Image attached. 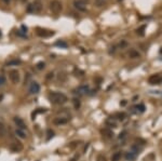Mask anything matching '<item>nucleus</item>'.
Masks as SVG:
<instances>
[{
    "mask_svg": "<svg viewBox=\"0 0 162 161\" xmlns=\"http://www.w3.org/2000/svg\"><path fill=\"white\" fill-rule=\"evenodd\" d=\"M49 100H50L52 104L62 105V104L66 103L68 101V98L66 95L64 93H62V92H51V93L49 94Z\"/></svg>",
    "mask_w": 162,
    "mask_h": 161,
    "instance_id": "obj_1",
    "label": "nucleus"
},
{
    "mask_svg": "<svg viewBox=\"0 0 162 161\" xmlns=\"http://www.w3.org/2000/svg\"><path fill=\"white\" fill-rule=\"evenodd\" d=\"M50 9L53 13L58 14V13L62 11L63 6H62V3L58 1V0H53V1H51V3H50Z\"/></svg>",
    "mask_w": 162,
    "mask_h": 161,
    "instance_id": "obj_2",
    "label": "nucleus"
},
{
    "mask_svg": "<svg viewBox=\"0 0 162 161\" xmlns=\"http://www.w3.org/2000/svg\"><path fill=\"white\" fill-rule=\"evenodd\" d=\"M9 78L13 83H18L19 80H21V76H19V73L17 69H11L9 71Z\"/></svg>",
    "mask_w": 162,
    "mask_h": 161,
    "instance_id": "obj_3",
    "label": "nucleus"
},
{
    "mask_svg": "<svg viewBox=\"0 0 162 161\" xmlns=\"http://www.w3.org/2000/svg\"><path fill=\"white\" fill-rule=\"evenodd\" d=\"M41 9H42V5H41L40 2H34V3H31V4L28 5L27 11H29V12H40Z\"/></svg>",
    "mask_w": 162,
    "mask_h": 161,
    "instance_id": "obj_4",
    "label": "nucleus"
},
{
    "mask_svg": "<svg viewBox=\"0 0 162 161\" xmlns=\"http://www.w3.org/2000/svg\"><path fill=\"white\" fill-rule=\"evenodd\" d=\"M28 91H29V93L30 94H37L40 92V85H39L38 82H31L30 85H29V89H28Z\"/></svg>",
    "mask_w": 162,
    "mask_h": 161,
    "instance_id": "obj_5",
    "label": "nucleus"
},
{
    "mask_svg": "<svg viewBox=\"0 0 162 161\" xmlns=\"http://www.w3.org/2000/svg\"><path fill=\"white\" fill-rule=\"evenodd\" d=\"M74 5H75V8H76L78 11L84 12L86 10L85 3H84L83 1H81V0H75V1H74Z\"/></svg>",
    "mask_w": 162,
    "mask_h": 161,
    "instance_id": "obj_6",
    "label": "nucleus"
},
{
    "mask_svg": "<svg viewBox=\"0 0 162 161\" xmlns=\"http://www.w3.org/2000/svg\"><path fill=\"white\" fill-rule=\"evenodd\" d=\"M148 81L150 84H159L162 82V77L160 75H152V76L149 77Z\"/></svg>",
    "mask_w": 162,
    "mask_h": 161,
    "instance_id": "obj_7",
    "label": "nucleus"
},
{
    "mask_svg": "<svg viewBox=\"0 0 162 161\" xmlns=\"http://www.w3.org/2000/svg\"><path fill=\"white\" fill-rule=\"evenodd\" d=\"M13 120H14V123L18 127V129H21V130H25L26 129V124H25L24 120H23L22 118L14 117V118H13Z\"/></svg>",
    "mask_w": 162,
    "mask_h": 161,
    "instance_id": "obj_8",
    "label": "nucleus"
},
{
    "mask_svg": "<svg viewBox=\"0 0 162 161\" xmlns=\"http://www.w3.org/2000/svg\"><path fill=\"white\" fill-rule=\"evenodd\" d=\"M68 122V119L65 117H57L53 120V123L55 126H62V124H66Z\"/></svg>",
    "mask_w": 162,
    "mask_h": 161,
    "instance_id": "obj_9",
    "label": "nucleus"
},
{
    "mask_svg": "<svg viewBox=\"0 0 162 161\" xmlns=\"http://www.w3.org/2000/svg\"><path fill=\"white\" fill-rule=\"evenodd\" d=\"M90 91V87L87 84H82V85H79L77 89V93L79 94H85Z\"/></svg>",
    "mask_w": 162,
    "mask_h": 161,
    "instance_id": "obj_10",
    "label": "nucleus"
},
{
    "mask_svg": "<svg viewBox=\"0 0 162 161\" xmlns=\"http://www.w3.org/2000/svg\"><path fill=\"white\" fill-rule=\"evenodd\" d=\"M37 35L40 36V37H50V36H53L54 32L53 31H49V30H42V29H38Z\"/></svg>",
    "mask_w": 162,
    "mask_h": 161,
    "instance_id": "obj_11",
    "label": "nucleus"
},
{
    "mask_svg": "<svg viewBox=\"0 0 162 161\" xmlns=\"http://www.w3.org/2000/svg\"><path fill=\"white\" fill-rule=\"evenodd\" d=\"M129 57L130 58H138V57H141V54H139V52L136 51L135 49H132V50H130V52H129Z\"/></svg>",
    "mask_w": 162,
    "mask_h": 161,
    "instance_id": "obj_12",
    "label": "nucleus"
},
{
    "mask_svg": "<svg viewBox=\"0 0 162 161\" xmlns=\"http://www.w3.org/2000/svg\"><path fill=\"white\" fill-rule=\"evenodd\" d=\"M15 134L17 135L19 139H22V140H24V139H26V133L24 132V130H21V129H16L15 130Z\"/></svg>",
    "mask_w": 162,
    "mask_h": 161,
    "instance_id": "obj_13",
    "label": "nucleus"
},
{
    "mask_svg": "<svg viewBox=\"0 0 162 161\" xmlns=\"http://www.w3.org/2000/svg\"><path fill=\"white\" fill-rule=\"evenodd\" d=\"M22 144L21 143H12L11 144V149L15 150V152H18V150H22Z\"/></svg>",
    "mask_w": 162,
    "mask_h": 161,
    "instance_id": "obj_14",
    "label": "nucleus"
},
{
    "mask_svg": "<svg viewBox=\"0 0 162 161\" xmlns=\"http://www.w3.org/2000/svg\"><path fill=\"white\" fill-rule=\"evenodd\" d=\"M106 124L108 127H112V128H116L117 127V123H116V121L112 119V118H108V119L106 120Z\"/></svg>",
    "mask_w": 162,
    "mask_h": 161,
    "instance_id": "obj_15",
    "label": "nucleus"
},
{
    "mask_svg": "<svg viewBox=\"0 0 162 161\" xmlns=\"http://www.w3.org/2000/svg\"><path fill=\"white\" fill-rule=\"evenodd\" d=\"M102 133L104 134V135H106L107 137H112L113 136V132L111 130H109V129H104L102 130Z\"/></svg>",
    "mask_w": 162,
    "mask_h": 161,
    "instance_id": "obj_16",
    "label": "nucleus"
},
{
    "mask_svg": "<svg viewBox=\"0 0 162 161\" xmlns=\"http://www.w3.org/2000/svg\"><path fill=\"white\" fill-rule=\"evenodd\" d=\"M19 64H21V61L19 60H12V61H9L8 63H6L8 66H17Z\"/></svg>",
    "mask_w": 162,
    "mask_h": 161,
    "instance_id": "obj_17",
    "label": "nucleus"
},
{
    "mask_svg": "<svg viewBox=\"0 0 162 161\" xmlns=\"http://www.w3.org/2000/svg\"><path fill=\"white\" fill-rule=\"evenodd\" d=\"M120 159H121V152H117V153H115L112 155V157H111V160L112 161H119Z\"/></svg>",
    "mask_w": 162,
    "mask_h": 161,
    "instance_id": "obj_18",
    "label": "nucleus"
},
{
    "mask_svg": "<svg viewBox=\"0 0 162 161\" xmlns=\"http://www.w3.org/2000/svg\"><path fill=\"white\" fill-rule=\"evenodd\" d=\"M55 45H56V47H61V48H63V49H66L68 47V44L66 43V42L62 41V40H58V41L55 42Z\"/></svg>",
    "mask_w": 162,
    "mask_h": 161,
    "instance_id": "obj_19",
    "label": "nucleus"
},
{
    "mask_svg": "<svg viewBox=\"0 0 162 161\" xmlns=\"http://www.w3.org/2000/svg\"><path fill=\"white\" fill-rule=\"evenodd\" d=\"M135 158V154L134 153H132V152H129V153H126L125 154V159L128 160V161H131Z\"/></svg>",
    "mask_w": 162,
    "mask_h": 161,
    "instance_id": "obj_20",
    "label": "nucleus"
},
{
    "mask_svg": "<svg viewBox=\"0 0 162 161\" xmlns=\"http://www.w3.org/2000/svg\"><path fill=\"white\" fill-rule=\"evenodd\" d=\"M145 28H146V26L143 25V26H141L139 28L136 29V32H137V35H139V36H144V35H145Z\"/></svg>",
    "mask_w": 162,
    "mask_h": 161,
    "instance_id": "obj_21",
    "label": "nucleus"
},
{
    "mask_svg": "<svg viewBox=\"0 0 162 161\" xmlns=\"http://www.w3.org/2000/svg\"><path fill=\"white\" fill-rule=\"evenodd\" d=\"M6 134V131H5V127L3 126L2 123H0V137H4Z\"/></svg>",
    "mask_w": 162,
    "mask_h": 161,
    "instance_id": "obj_22",
    "label": "nucleus"
},
{
    "mask_svg": "<svg viewBox=\"0 0 162 161\" xmlns=\"http://www.w3.org/2000/svg\"><path fill=\"white\" fill-rule=\"evenodd\" d=\"M106 4V0H95V5L97 8H100V6H104Z\"/></svg>",
    "mask_w": 162,
    "mask_h": 161,
    "instance_id": "obj_23",
    "label": "nucleus"
},
{
    "mask_svg": "<svg viewBox=\"0 0 162 161\" xmlns=\"http://www.w3.org/2000/svg\"><path fill=\"white\" fill-rule=\"evenodd\" d=\"M45 111H47V109H45V108H38L37 110L36 111H34V113H32V119H34L35 118V116L37 114H41V113H45Z\"/></svg>",
    "mask_w": 162,
    "mask_h": 161,
    "instance_id": "obj_24",
    "label": "nucleus"
},
{
    "mask_svg": "<svg viewBox=\"0 0 162 161\" xmlns=\"http://www.w3.org/2000/svg\"><path fill=\"white\" fill-rule=\"evenodd\" d=\"M116 116L118 117L119 120H124L125 117H126V115L124 113H118V114H116Z\"/></svg>",
    "mask_w": 162,
    "mask_h": 161,
    "instance_id": "obj_25",
    "label": "nucleus"
},
{
    "mask_svg": "<svg viewBox=\"0 0 162 161\" xmlns=\"http://www.w3.org/2000/svg\"><path fill=\"white\" fill-rule=\"evenodd\" d=\"M44 67H45V64L43 63V62H39V63L37 64V69H39V70L43 69Z\"/></svg>",
    "mask_w": 162,
    "mask_h": 161,
    "instance_id": "obj_26",
    "label": "nucleus"
},
{
    "mask_svg": "<svg viewBox=\"0 0 162 161\" xmlns=\"http://www.w3.org/2000/svg\"><path fill=\"white\" fill-rule=\"evenodd\" d=\"M136 108H137V109L141 111V113H144V111H145V105H144V104H139V105H137V106H136Z\"/></svg>",
    "mask_w": 162,
    "mask_h": 161,
    "instance_id": "obj_27",
    "label": "nucleus"
},
{
    "mask_svg": "<svg viewBox=\"0 0 162 161\" xmlns=\"http://www.w3.org/2000/svg\"><path fill=\"white\" fill-rule=\"evenodd\" d=\"M74 105H75V108L76 109H78V108L80 107V102H79V100H77V98H74Z\"/></svg>",
    "mask_w": 162,
    "mask_h": 161,
    "instance_id": "obj_28",
    "label": "nucleus"
},
{
    "mask_svg": "<svg viewBox=\"0 0 162 161\" xmlns=\"http://www.w3.org/2000/svg\"><path fill=\"white\" fill-rule=\"evenodd\" d=\"M5 81H6V79H5V77L3 76V75H0V87L1 85H3L5 83Z\"/></svg>",
    "mask_w": 162,
    "mask_h": 161,
    "instance_id": "obj_29",
    "label": "nucleus"
},
{
    "mask_svg": "<svg viewBox=\"0 0 162 161\" xmlns=\"http://www.w3.org/2000/svg\"><path fill=\"white\" fill-rule=\"evenodd\" d=\"M47 134H48V140H50L51 137H53V135H54V132L52 130H50L49 129L48 131H47Z\"/></svg>",
    "mask_w": 162,
    "mask_h": 161,
    "instance_id": "obj_30",
    "label": "nucleus"
},
{
    "mask_svg": "<svg viewBox=\"0 0 162 161\" xmlns=\"http://www.w3.org/2000/svg\"><path fill=\"white\" fill-rule=\"evenodd\" d=\"M119 45H120V48H121V49H122V48H125V47H126V45H128V43H126V41H124V40H122L121 42H120V44H119Z\"/></svg>",
    "mask_w": 162,
    "mask_h": 161,
    "instance_id": "obj_31",
    "label": "nucleus"
},
{
    "mask_svg": "<svg viewBox=\"0 0 162 161\" xmlns=\"http://www.w3.org/2000/svg\"><path fill=\"white\" fill-rule=\"evenodd\" d=\"M125 134H126V131H123L122 133H120V134H119V139H124Z\"/></svg>",
    "mask_w": 162,
    "mask_h": 161,
    "instance_id": "obj_32",
    "label": "nucleus"
},
{
    "mask_svg": "<svg viewBox=\"0 0 162 161\" xmlns=\"http://www.w3.org/2000/svg\"><path fill=\"white\" fill-rule=\"evenodd\" d=\"M50 78H53V73H49L47 76V79H50Z\"/></svg>",
    "mask_w": 162,
    "mask_h": 161,
    "instance_id": "obj_33",
    "label": "nucleus"
},
{
    "mask_svg": "<svg viewBox=\"0 0 162 161\" xmlns=\"http://www.w3.org/2000/svg\"><path fill=\"white\" fill-rule=\"evenodd\" d=\"M120 105H121V106H125V105H126V101L123 100L122 102H120Z\"/></svg>",
    "mask_w": 162,
    "mask_h": 161,
    "instance_id": "obj_34",
    "label": "nucleus"
},
{
    "mask_svg": "<svg viewBox=\"0 0 162 161\" xmlns=\"http://www.w3.org/2000/svg\"><path fill=\"white\" fill-rule=\"evenodd\" d=\"M1 1H2V2H4V3H6V4H9L11 0H1Z\"/></svg>",
    "mask_w": 162,
    "mask_h": 161,
    "instance_id": "obj_35",
    "label": "nucleus"
},
{
    "mask_svg": "<svg viewBox=\"0 0 162 161\" xmlns=\"http://www.w3.org/2000/svg\"><path fill=\"white\" fill-rule=\"evenodd\" d=\"M22 29H23V31H24V32H26V31H27V28H26V27H25L24 25L22 26Z\"/></svg>",
    "mask_w": 162,
    "mask_h": 161,
    "instance_id": "obj_36",
    "label": "nucleus"
},
{
    "mask_svg": "<svg viewBox=\"0 0 162 161\" xmlns=\"http://www.w3.org/2000/svg\"><path fill=\"white\" fill-rule=\"evenodd\" d=\"M87 148H89V144H86V146L84 147V153H86V150H87Z\"/></svg>",
    "mask_w": 162,
    "mask_h": 161,
    "instance_id": "obj_37",
    "label": "nucleus"
},
{
    "mask_svg": "<svg viewBox=\"0 0 162 161\" xmlns=\"http://www.w3.org/2000/svg\"><path fill=\"white\" fill-rule=\"evenodd\" d=\"M2 100H3V95H2V94H0V102H1Z\"/></svg>",
    "mask_w": 162,
    "mask_h": 161,
    "instance_id": "obj_38",
    "label": "nucleus"
},
{
    "mask_svg": "<svg viewBox=\"0 0 162 161\" xmlns=\"http://www.w3.org/2000/svg\"><path fill=\"white\" fill-rule=\"evenodd\" d=\"M19 1H22V2H25V1H26V0H19Z\"/></svg>",
    "mask_w": 162,
    "mask_h": 161,
    "instance_id": "obj_39",
    "label": "nucleus"
},
{
    "mask_svg": "<svg viewBox=\"0 0 162 161\" xmlns=\"http://www.w3.org/2000/svg\"><path fill=\"white\" fill-rule=\"evenodd\" d=\"M81 1H83V2H84V1H89V0H81Z\"/></svg>",
    "mask_w": 162,
    "mask_h": 161,
    "instance_id": "obj_40",
    "label": "nucleus"
},
{
    "mask_svg": "<svg viewBox=\"0 0 162 161\" xmlns=\"http://www.w3.org/2000/svg\"><path fill=\"white\" fill-rule=\"evenodd\" d=\"M0 37H1V32H0Z\"/></svg>",
    "mask_w": 162,
    "mask_h": 161,
    "instance_id": "obj_41",
    "label": "nucleus"
},
{
    "mask_svg": "<svg viewBox=\"0 0 162 161\" xmlns=\"http://www.w3.org/2000/svg\"><path fill=\"white\" fill-rule=\"evenodd\" d=\"M119 1H122V0H119Z\"/></svg>",
    "mask_w": 162,
    "mask_h": 161,
    "instance_id": "obj_42",
    "label": "nucleus"
}]
</instances>
